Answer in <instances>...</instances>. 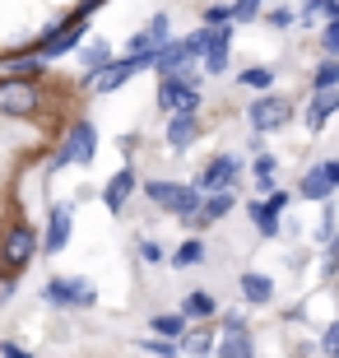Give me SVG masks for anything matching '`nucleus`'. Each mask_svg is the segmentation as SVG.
I'll return each instance as SVG.
<instances>
[{
    "label": "nucleus",
    "mask_w": 339,
    "mask_h": 358,
    "mask_svg": "<svg viewBox=\"0 0 339 358\" xmlns=\"http://www.w3.org/2000/svg\"><path fill=\"white\" fill-rule=\"evenodd\" d=\"M144 196L154 200L158 210H168V214H177V219H191V224H200V205H205L200 186H182V182H144Z\"/></svg>",
    "instance_id": "1"
},
{
    "label": "nucleus",
    "mask_w": 339,
    "mask_h": 358,
    "mask_svg": "<svg viewBox=\"0 0 339 358\" xmlns=\"http://www.w3.org/2000/svg\"><path fill=\"white\" fill-rule=\"evenodd\" d=\"M38 252H42L38 228H28V224H10L5 228V238H0V266L10 270V275H19Z\"/></svg>",
    "instance_id": "2"
},
{
    "label": "nucleus",
    "mask_w": 339,
    "mask_h": 358,
    "mask_svg": "<svg viewBox=\"0 0 339 358\" xmlns=\"http://www.w3.org/2000/svg\"><path fill=\"white\" fill-rule=\"evenodd\" d=\"M98 154V131H93V121H70L66 140L56 149V168H66V163H93Z\"/></svg>",
    "instance_id": "3"
},
{
    "label": "nucleus",
    "mask_w": 339,
    "mask_h": 358,
    "mask_svg": "<svg viewBox=\"0 0 339 358\" xmlns=\"http://www.w3.org/2000/svg\"><path fill=\"white\" fill-rule=\"evenodd\" d=\"M42 93L33 80H0V112L5 117H33Z\"/></svg>",
    "instance_id": "4"
},
{
    "label": "nucleus",
    "mask_w": 339,
    "mask_h": 358,
    "mask_svg": "<svg viewBox=\"0 0 339 358\" xmlns=\"http://www.w3.org/2000/svg\"><path fill=\"white\" fill-rule=\"evenodd\" d=\"M288 117H293V103L279 98V93H261V98L251 103V112H247V121H251V131H256V135H261V131H279Z\"/></svg>",
    "instance_id": "5"
},
{
    "label": "nucleus",
    "mask_w": 339,
    "mask_h": 358,
    "mask_svg": "<svg viewBox=\"0 0 339 358\" xmlns=\"http://www.w3.org/2000/svg\"><path fill=\"white\" fill-rule=\"evenodd\" d=\"M158 107H163V112H196L200 107L196 80H191V75H168V80L158 84Z\"/></svg>",
    "instance_id": "6"
},
{
    "label": "nucleus",
    "mask_w": 339,
    "mask_h": 358,
    "mask_svg": "<svg viewBox=\"0 0 339 358\" xmlns=\"http://www.w3.org/2000/svg\"><path fill=\"white\" fill-rule=\"evenodd\" d=\"M135 70H149V66H144L140 56H121V61L103 66L98 75H89V89H93V93H117L121 84H126V80L135 75Z\"/></svg>",
    "instance_id": "7"
},
{
    "label": "nucleus",
    "mask_w": 339,
    "mask_h": 358,
    "mask_svg": "<svg viewBox=\"0 0 339 358\" xmlns=\"http://www.w3.org/2000/svg\"><path fill=\"white\" fill-rule=\"evenodd\" d=\"M219 358H256L251 335H247V321L242 317H223V326H219Z\"/></svg>",
    "instance_id": "8"
},
{
    "label": "nucleus",
    "mask_w": 339,
    "mask_h": 358,
    "mask_svg": "<svg viewBox=\"0 0 339 358\" xmlns=\"http://www.w3.org/2000/svg\"><path fill=\"white\" fill-rule=\"evenodd\" d=\"M93 284L89 279H52L47 284V303H56V307H93Z\"/></svg>",
    "instance_id": "9"
},
{
    "label": "nucleus",
    "mask_w": 339,
    "mask_h": 358,
    "mask_svg": "<svg viewBox=\"0 0 339 358\" xmlns=\"http://www.w3.org/2000/svg\"><path fill=\"white\" fill-rule=\"evenodd\" d=\"M237 173H242V163L233 159V154H223V159H214L205 168V173H200V191H233V182H237Z\"/></svg>",
    "instance_id": "10"
},
{
    "label": "nucleus",
    "mask_w": 339,
    "mask_h": 358,
    "mask_svg": "<svg viewBox=\"0 0 339 358\" xmlns=\"http://www.w3.org/2000/svg\"><path fill=\"white\" fill-rule=\"evenodd\" d=\"M70 228H75V205H66V200H61V205L52 210V224H47V242H42V252L56 256L70 242Z\"/></svg>",
    "instance_id": "11"
},
{
    "label": "nucleus",
    "mask_w": 339,
    "mask_h": 358,
    "mask_svg": "<svg viewBox=\"0 0 339 358\" xmlns=\"http://www.w3.org/2000/svg\"><path fill=\"white\" fill-rule=\"evenodd\" d=\"M79 38H84V14H79L75 24L56 28L52 38L42 42V61H52V56H66V52H75V47H79Z\"/></svg>",
    "instance_id": "12"
},
{
    "label": "nucleus",
    "mask_w": 339,
    "mask_h": 358,
    "mask_svg": "<svg viewBox=\"0 0 339 358\" xmlns=\"http://www.w3.org/2000/svg\"><path fill=\"white\" fill-rule=\"evenodd\" d=\"M339 112V89H316L312 103H307V126L312 131H326V121Z\"/></svg>",
    "instance_id": "13"
},
{
    "label": "nucleus",
    "mask_w": 339,
    "mask_h": 358,
    "mask_svg": "<svg viewBox=\"0 0 339 358\" xmlns=\"http://www.w3.org/2000/svg\"><path fill=\"white\" fill-rule=\"evenodd\" d=\"M131 191H135V168H121V173L103 186V205L112 214H121V210H126V200H131Z\"/></svg>",
    "instance_id": "14"
},
{
    "label": "nucleus",
    "mask_w": 339,
    "mask_h": 358,
    "mask_svg": "<svg viewBox=\"0 0 339 358\" xmlns=\"http://www.w3.org/2000/svg\"><path fill=\"white\" fill-rule=\"evenodd\" d=\"M196 135H200V117L196 112H172V121H168V145L172 149H186Z\"/></svg>",
    "instance_id": "15"
},
{
    "label": "nucleus",
    "mask_w": 339,
    "mask_h": 358,
    "mask_svg": "<svg viewBox=\"0 0 339 358\" xmlns=\"http://www.w3.org/2000/svg\"><path fill=\"white\" fill-rule=\"evenodd\" d=\"M298 191H302L307 200H330V196H335V182L326 177V168H312V173H302Z\"/></svg>",
    "instance_id": "16"
},
{
    "label": "nucleus",
    "mask_w": 339,
    "mask_h": 358,
    "mask_svg": "<svg viewBox=\"0 0 339 358\" xmlns=\"http://www.w3.org/2000/svg\"><path fill=\"white\" fill-rule=\"evenodd\" d=\"M182 312H186V321H209V317H214V312H219V303H214V293L196 289V293H186Z\"/></svg>",
    "instance_id": "17"
},
{
    "label": "nucleus",
    "mask_w": 339,
    "mask_h": 358,
    "mask_svg": "<svg viewBox=\"0 0 339 358\" xmlns=\"http://www.w3.org/2000/svg\"><path fill=\"white\" fill-rule=\"evenodd\" d=\"M247 210H251V219L261 224V238H279V210H274L270 200H251Z\"/></svg>",
    "instance_id": "18"
},
{
    "label": "nucleus",
    "mask_w": 339,
    "mask_h": 358,
    "mask_svg": "<svg viewBox=\"0 0 339 358\" xmlns=\"http://www.w3.org/2000/svg\"><path fill=\"white\" fill-rule=\"evenodd\" d=\"M233 210V191H205V205H200V224L205 219H223Z\"/></svg>",
    "instance_id": "19"
},
{
    "label": "nucleus",
    "mask_w": 339,
    "mask_h": 358,
    "mask_svg": "<svg viewBox=\"0 0 339 358\" xmlns=\"http://www.w3.org/2000/svg\"><path fill=\"white\" fill-rule=\"evenodd\" d=\"M242 298H247V303H270L274 284L265 275H242Z\"/></svg>",
    "instance_id": "20"
},
{
    "label": "nucleus",
    "mask_w": 339,
    "mask_h": 358,
    "mask_svg": "<svg viewBox=\"0 0 339 358\" xmlns=\"http://www.w3.org/2000/svg\"><path fill=\"white\" fill-rule=\"evenodd\" d=\"M242 84H247L251 93H265L274 84V70L270 66H251V70H242Z\"/></svg>",
    "instance_id": "21"
},
{
    "label": "nucleus",
    "mask_w": 339,
    "mask_h": 358,
    "mask_svg": "<svg viewBox=\"0 0 339 358\" xmlns=\"http://www.w3.org/2000/svg\"><path fill=\"white\" fill-rule=\"evenodd\" d=\"M312 89H339V61H321L316 66V75H312Z\"/></svg>",
    "instance_id": "22"
},
{
    "label": "nucleus",
    "mask_w": 339,
    "mask_h": 358,
    "mask_svg": "<svg viewBox=\"0 0 339 358\" xmlns=\"http://www.w3.org/2000/svg\"><path fill=\"white\" fill-rule=\"evenodd\" d=\"M154 335H168V340H177V335H186V312H177V317H154Z\"/></svg>",
    "instance_id": "23"
},
{
    "label": "nucleus",
    "mask_w": 339,
    "mask_h": 358,
    "mask_svg": "<svg viewBox=\"0 0 339 358\" xmlns=\"http://www.w3.org/2000/svg\"><path fill=\"white\" fill-rule=\"evenodd\" d=\"M84 66H89V75H98L103 66H112V47H103V42H93L89 52H84Z\"/></svg>",
    "instance_id": "24"
},
{
    "label": "nucleus",
    "mask_w": 339,
    "mask_h": 358,
    "mask_svg": "<svg viewBox=\"0 0 339 358\" xmlns=\"http://www.w3.org/2000/svg\"><path fill=\"white\" fill-rule=\"evenodd\" d=\"M265 0H237L233 5V24H251V19H261Z\"/></svg>",
    "instance_id": "25"
},
{
    "label": "nucleus",
    "mask_w": 339,
    "mask_h": 358,
    "mask_svg": "<svg viewBox=\"0 0 339 358\" xmlns=\"http://www.w3.org/2000/svg\"><path fill=\"white\" fill-rule=\"evenodd\" d=\"M186 349H191L196 358H205L209 349H214V335L209 331H186Z\"/></svg>",
    "instance_id": "26"
},
{
    "label": "nucleus",
    "mask_w": 339,
    "mask_h": 358,
    "mask_svg": "<svg viewBox=\"0 0 339 358\" xmlns=\"http://www.w3.org/2000/svg\"><path fill=\"white\" fill-rule=\"evenodd\" d=\"M200 256H205V247H200V242H186V247L172 252V266H196Z\"/></svg>",
    "instance_id": "27"
},
{
    "label": "nucleus",
    "mask_w": 339,
    "mask_h": 358,
    "mask_svg": "<svg viewBox=\"0 0 339 358\" xmlns=\"http://www.w3.org/2000/svg\"><path fill=\"white\" fill-rule=\"evenodd\" d=\"M205 24L209 28H228V24H233V5H209V10H205Z\"/></svg>",
    "instance_id": "28"
},
{
    "label": "nucleus",
    "mask_w": 339,
    "mask_h": 358,
    "mask_svg": "<svg viewBox=\"0 0 339 358\" xmlns=\"http://www.w3.org/2000/svg\"><path fill=\"white\" fill-rule=\"evenodd\" d=\"M144 349H149L154 358H182L177 349H172V340H168V335H154V340H144Z\"/></svg>",
    "instance_id": "29"
},
{
    "label": "nucleus",
    "mask_w": 339,
    "mask_h": 358,
    "mask_svg": "<svg viewBox=\"0 0 339 358\" xmlns=\"http://www.w3.org/2000/svg\"><path fill=\"white\" fill-rule=\"evenodd\" d=\"M326 56H339V19L326 24Z\"/></svg>",
    "instance_id": "30"
},
{
    "label": "nucleus",
    "mask_w": 339,
    "mask_h": 358,
    "mask_svg": "<svg viewBox=\"0 0 339 358\" xmlns=\"http://www.w3.org/2000/svg\"><path fill=\"white\" fill-rule=\"evenodd\" d=\"M321 345H326V354H330V358H339V321L326 331V340H321Z\"/></svg>",
    "instance_id": "31"
},
{
    "label": "nucleus",
    "mask_w": 339,
    "mask_h": 358,
    "mask_svg": "<svg viewBox=\"0 0 339 358\" xmlns=\"http://www.w3.org/2000/svg\"><path fill=\"white\" fill-rule=\"evenodd\" d=\"M10 298H14V275L5 270V275H0V303H10Z\"/></svg>",
    "instance_id": "32"
},
{
    "label": "nucleus",
    "mask_w": 339,
    "mask_h": 358,
    "mask_svg": "<svg viewBox=\"0 0 339 358\" xmlns=\"http://www.w3.org/2000/svg\"><path fill=\"white\" fill-rule=\"evenodd\" d=\"M270 24H274V28H293V10H274Z\"/></svg>",
    "instance_id": "33"
},
{
    "label": "nucleus",
    "mask_w": 339,
    "mask_h": 358,
    "mask_svg": "<svg viewBox=\"0 0 339 358\" xmlns=\"http://www.w3.org/2000/svg\"><path fill=\"white\" fill-rule=\"evenodd\" d=\"M0 354H5V358H33L28 349H19V345H14V340H5V345H0Z\"/></svg>",
    "instance_id": "34"
},
{
    "label": "nucleus",
    "mask_w": 339,
    "mask_h": 358,
    "mask_svg": "<svg viewBox=\"0 0 339 358\" xmlns=\"http://www.w3.org/2000/svg\"><path fill=\"white\" fill-rule=\"evenodd\" d=\"M321 168H326V177H330V182H335V191H339V159H326V163H321Z\"/></svg>",
    "instance_id": "35"
},
{
    "label": "nucleus",
    "mask_w": 339,
    "mask_h": 358,
    "mask_svg": "<svg viewBox=\"0 0 339 358\" xmlns=\"http://www.w3.org/2000/svg\"><path fill=\"white\" fill-rule=\"evenodd\" d=\"M270 173H274V159H256V177H265V182H270Z\"/></svg>",
    "instance_id": "36"
}]
</instances>
